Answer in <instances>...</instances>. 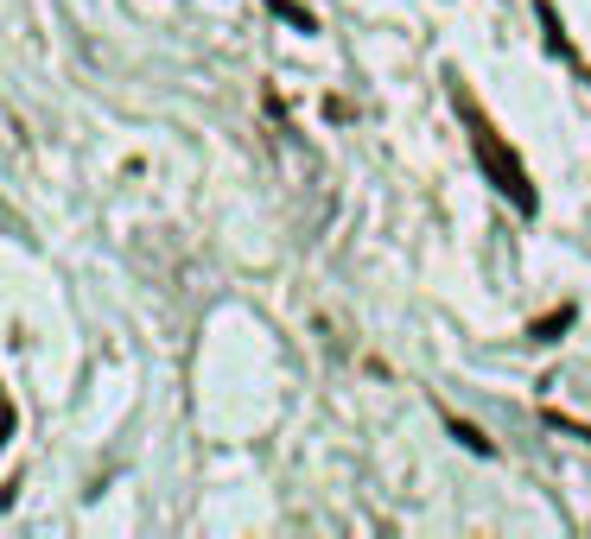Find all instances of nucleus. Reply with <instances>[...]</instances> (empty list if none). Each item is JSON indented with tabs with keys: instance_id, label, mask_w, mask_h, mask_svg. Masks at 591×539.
<instances>
[{
	"instance_id": "1",
	"label": "nucleus",
	"mask_w": 591,
	"mask_h": 539,
	"mask_svg": "<svg viewBox=\"0 0 591 539\" xmlns=\"http://www.w3.org/2000/svg\"><path fill=\"white\" fill-rule=\"evenodd\" d=\"M478 152H483V166L496 172V184L516 197L521 210H534V191H528V179H521V166H516V159H503V146H496V134H490V127H478Z\"/></svg>"
},
{
	"instance_id": "2",
	"label": "nucleus",
	"mask_w": 591,
	"mask_h": 539,
	"mask_svg": "<svg viewBox=\"0 0 591 539\" xmlns=\"http://www.w3.org/2000/svg\"><path fill=\"white\" fill-rule=\"evenodd\" d=\"M451 431H458V438H465V444H471V451H490V438H483L478 426H458V419H451Z\"/></svg>"
},
{
	"instance_id": "3",
	"label": "nucleus",
	"mask_w": 591,
	"mask_h": 539,
	"mask_svg": "<svg viewBox=\"0 0 591 539\" xmlns=\"http://www.w3.org/2000/svg\"><path fill=\"white\" fill-rule=\"evenodd\" d=\"M566 323H572V311H559V318H541V323H534V336H559Z\"/></svg>"
}]
</instances>
